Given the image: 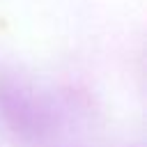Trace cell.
Returning <instances> with one entry per match:
<instances>
[{
	"label": "cell",
	"instance_id": "6da1fadb",
	"mask_svg": "<svg viewBox=\"0 0 147 147\" xmlns=\"http://www.w3.org/2000/svg\"><path fill=\"white\" fill-rule=\"evenodd\" d=\"M67 110L53 96L9 69H0V122L23 145L41 147L60 129Z\"/></svg>",
	"mask_w": 147,
	"mask_h": 147
}]
</instances>
